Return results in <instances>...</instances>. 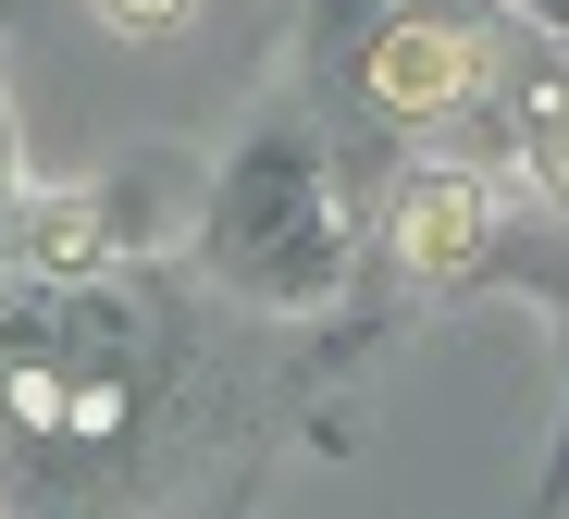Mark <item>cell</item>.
Wrapping results in <instances>:
<instances>
[{
	"mask_svg": "<svg viewBox=\"0 0 569 519\" xmlns=\"http://www.w3.org/2000/svg\"><path fill=\"white\" fill-rule=\"evenodd\" d=\"M545 173L569 186V99H557V112H545Z\"/></svg>",
	"mask_w": 569,
	"mask_h": 519,
	"instance_id": "cell-4",
	"label": "cell"
},
{
	"mask_svg": "<svg viewBox=\"0 0 569 519\" xmlns=\"http://www.w3.org/2000/svg\"><path fill=\"white\" fill-rule=\"evenodd\" d=\"M545 13H569V0H545Z\"/></svg>",
	"mask_w": 569,
	"mask_h": 519,
	"instance_id": "cell-5",
	"label": "cell"
},
{
	"mask_svg": "<svg viewBox=\"0 0 569 519\" xmlns=\"http://www.w3.org/2000/svg\"><path fill=\"white\" fill-rule=\"evenodd\" d=\"M470 74H483V50H470L458 26H397L385 50H371V87H385L397 112H446V99H470Z\"/></svg>",
	"mask_w": 569,
	"mask_h": 519,
	"instance_id": "cell-1",
	"label": "cell"
},
{
	"mask_svg": "<svg viewBox=\"0 0 569 519\" xmlns=\"http://www.w3.org/2000/svg\"><path fill=\"white\" fill-rule=\"evenodd\" d=\"M112 26H186V0H100Z\"/></svg>",
	"mask_w": 569,
	"mask_h": 519,
	"instance_id": "cell-3",
	"label": "cell"
},
{
	"mask_svg": "<svg viewBox=\"0 0 569 519\" xmlns=\"http://www.w3.org/2000/svg\"><path fill=\"white\" fill-rule=\"evenodd\" d=\"M470 248H483V186H470V173H421L397 198V260L409 272H458Z\"/></svg>",
	"mask_w": 569,
	"mask_h": 519,
	"instance_id": "cell-2",
	"label": "cell"
}]
</instances>
